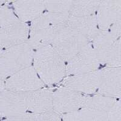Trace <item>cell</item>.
I'll return each instance as SVG.
<instances>
[{"instance_id":"obj_1","label":"cell","mask_w":121,"mask_h":121,"mask_svg":"<svg viewBox=\"0 0 121 121\" xmlns=\"http://www.w3.org/2000/svg\"><path fill=\"white\" fill-rule=\"evenodd\" d=\"M33 59V68L43 83L57 84L66 75L65 60L50 44L35 49Z\"/></svg>"},{"instance_id":"obj_2","label":"cell","mask_w":121,"mask_h":121,"mask_svg":"<svg viewBox=\"0 0 121 121\" xmlns=\"http://www.w3.org/2000/svg\"><path fill=\"white\" fill-rule=\"evenodd\" d=\"M121 21L107 30H100L93 39L94 50L99 63L121 67Z\"/></svg>"},{"instance_id":"obj_3","label":"cell","mask_w":121,"mask_h":121,"mask_svg":"<svg viewBox=\"0 0 121 121\" xmlns=\"http://www.w3.org/2000/svg\"><path fill=\"white\" fill-rule=\"evenodd\" d=\"M69 13L47 12L34 20L27 40L33 49L51 45L59 29L66 24Z\"/></svg>"},{"instance_id":"obj_4","label":"cell","mask_w":121,"mask_h":121,"mask_svg":"<svg viewBox=\"0 0 121 121\" xmlns=\"http://www.w3.org/2000/svg\"><path fill=\"white\" fill-rule=\"evenodd\" d=\"M33 53L27 41L4 50L0 58V78L6 80L15 73L30 66Z\"/></svg>"},{"instance_id":"obj_5","label":"cell","mask_w":121,"mask_h":121,"mask_svg":"<svg viewBox=\"0 0 121 121\" xmlns=\"http://www.w3.org/2000/svg\"><path fill=\"white\" fill-rule=\"evenodd\" d=\"M88 42L79 32L65 24L57 32L51 45L65 61H69L89 44Z\"/></svg>"},{"instance_id":"obj_6","label":"cell","mask_w":121,"mask_h":121,"mask_svg":"<svg viewBox=\"0 0 121 121\" xmlns=\"http://www.w3.org/2000/svg\"><path fill=\"white\" fill-rule=\"evenodd\" d=\"M44 83L32 66L27 67L12 74L6 80L5 90L28 92L41 89Z\"/></svg>"},{"instance_id":"obj_7","label":"cell","mask_w":121,"mask_h":121,"mask_svg":"<svg viewBox=\"0 0 121 121\" xmlns=\"http://www.w3.org/2000/svg\"><path fill=\"white\" fill-rule=\"evenodd\" d=\"M87 96L66 87H60L53 93V110L58 114L75 112L84 107Z\"/></svg>"},{"instance_id":"obj_8","label":"cell","mask_w":121,"mask_h":121,"mask_svg":"<svg viewBox=\"0 0 121 121\" xmlns=\"http://www.w3.org/2000/svg\"><path fill=\"white\" fill-rule=\"evenodd\" d=\"M67 73L72 75L84 74L97 70L99 62L94 48L90 44L68 61Z\"/></svg>"},{"instance_id":"obj_9","label":"cell","mask_w":121,"mask_h":121,"mask_svg":"<svg viewBox=\"0 0 121 121\" xmlns=\"http://www.w3.org/2000/svg\"><path fill=\"white\" fill-rule=\"evenodd\" d=\"M26 92L4 90L0 92V115L5 118L27 113Z\"/></svg>"},{"instance_id":"obj_10","label":"cell","mask_w":121,"mask_h":121,"mask_svg":"<svg viewBox=\"0 0 121 121\" xmlns=\"http://www.w3.org/2000/svg\"><path fill=\"white\" fill-rule=\"evenodd\" d=\"M98 94L113 98H120L121 94V67H107L100 70Z\"/></svg>"},{"instance_id":"obj_11","label":"cell","mask_w":121,"mask_h":121,"mask_svg":"<svg viewBox=\"0 0 121 121\" xmlns=\"http://www.w3.org/2000/svg\"><path fill=\"white\" fill-rule=\"evenodd\" d=\"M100 78V70H96L67 78L64 81L63 85L80 93L93 94L99 88Z\"/></svg>"},{"instance_id":"obj_12","label":"cell","mask_w":121,"mask_h":121,"mask_svg":"<svg viewBox=\"0 0 121 121\" xmlns=\"http://www.w3.org/2000/svg\"><path fill=\"white\" fill-rule=\"evenodd\" d=\"M97 11L96 17L99 30H107L121 21V1H100Z\"/></svg>"},{"instance_id":"obj_13","label":"cell","mask_w":121,"mask_h":121,"mask_svg":"<svg viewBox=\"0 0 121 121\" xmlns=\"http://www.w3.org/2000/svg\"><path fill=\"white\" fill-rule=\"evenodd\" d=\"M29 33L28 26L21 21L0 28V47L5 50L22 44L28 40Z\"/></svg>"},{"instance_id":"obj_14","label":"cell","mask_w":121,"mask_h":121,"mask_svg":"<svg viewBox=\"0 0 121 121\" xmlns=\"http://www.w3.org/2000/svg\"><path fill=\"white\" fill-rule=\"evenodd\" d=\"M53 93L43 88L26 92L27 110L36 114L53 110Z\"/></svg>"},{"instance_id":"obj_15","label":"cell","mask_w":121,"mask_h":121,"mask_svg":"<svg viewBox=\"0 0 121 121\" xmlns=\"http://www.w3.org/2000/svg\"><path fill=\"white\" fill-rule=\"evenodd\" d=\"M15 13L21 22L34 21L45 9V1H15Z\"/></svg>"},{"instance_id":"obj_16","label":"cell","mask_w":121,"mask_h":121,"mask_svg":"<svg viewBox=\"0 0 121 121\" xmlns=\"http://www.w3.org/2000/svg\"><path fill=\"white\" fill-rule=\"evenodd\" d=\"M66 24L79 32L88 41L93 40L99 31L95 14L86 17L69 15Z\"/></svg>"},{"instance_id":"obj_17","label":"cell","mask_w":121,"mask_h":121,"mask_svg":"<svg viewBox=\"0 0 121 121\" xmlns=\"http://www.w3.org/2000/svg\"><path fill=\"white\" fill-rule=\"evenodd\" d=\"M62 119L64 121H109L106 113L86 107L66 113Z\"/></svg>"},{"instance_id":"obj_18","label":"cell","mask_w":121,"mask_h":121,"mask_svg":"<svg viewBox=\"0 0 121 121\" xmlns=\"http://www.w3.org/2000/svg\"><path fill=\"white\" fill-rule=\"evenodd\" d=\"M116 101L117 99L115 98L98 94L93 96H87L84 107L104 112L107 114Z\"/></svg>"},{"instance_id":"obj_19","label":"cell","mask_w":121,"mask_h":121,"mask_svg":"<svg viewBox=\"0 0 121 121\" xmlns=\"http://www.w3.org/2000/svg\"><path fill=\"white\" fill-rule=\"evenodd\" d=\"M100 1H73L69 15L86 17L94 15L98 10Z\"/></svg>"},{"instance_id":"obj_20","label":"cell","mask_w":121,"mask_h":121,"mask_svg":"<svg viewBox=\"0 0 121 121\" xmlns=\"http://www.w3.org/2000/svg\"><path fill=\"white\" fill-rule=\"evenodd\" d=\"M21 21L13 10L4 4L0 6V28L7 27Z\"/></svg>"},{"instance_id":"obj_21","label":"cell","mask_w":121,"mask_h":121,"mask_svg":"<svg viewBox=\"0 0 121 121\" xmlns=\"http://www.w3.org/2000/svg\"><path fill=\"white\" fill-rule=\"evenodd\" d=\"M73 1H45V9L48 12L69 13Z\"/></svg>"},{"instance_id":"obj_22","label":"cell","mask_w":121,"mask_h":121,"mask_svg":"<svg viewBox=\"0 0 121 121\" xmlns=\"http://www.w3.org/2000/svg\"><path fill=\"white\" fill-rule=\"evenodd\" d=\"M121 101L117 100L113 107L107 113L109 121H121Z\"/></svg>"},{"instance_id":"obj_23","label":"cell","mask_w":121,"mask_h":121,"mask_svg":"<svg viewBox=\"0 0 121 121\" xmlns=\"http://www.w3.org/2000/svg\"><path fill=\"white\" fill-rule=\"evenodd\" d=\"M35 121H60L59 114L51 110L45 113L38 114Z\"/></svg>"},{"instance_id":"obj_24","label":"cell","mask_w":121,"mask_h":121,"mask_svg":"<svg viewBox=\"0 0 121 121\" xmlns=\"http://www.w3.org/2000/svg\"><path fill=\"white\" fill-rule=\"evenodd\" d=\"M36 116V114L26 113L21 115L8 117L2 121H35Z\"/></svg>"},{"instance_id":"obj_25","label":"cell","mask_w":121,"mask_h":121,"mask_svg":"<svg viewBox=\"0 0 121 121\" xmlns=\"http://www.w3.org/2000/svg\"><path fill=\"white\" fill-rule=\"evenodd\" d=\"M5 84H6V80L2 78H0V92L5 90Z\"/></svg>"},{"instance_id":"obj_26","label":"cell","mask_w":121,"mask_h":121,"mask_svg":"<svg viewBox=\"0 0 121 121\" xmlns=\"http://www.w3.org/2000/svg\"><path fill=\"white\" fill-rule=\"evenodd\" d=\"M3 50H3L1 47H0V58H1V55H2V53H3Z\"/></svg>"}]
</instances>
